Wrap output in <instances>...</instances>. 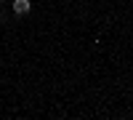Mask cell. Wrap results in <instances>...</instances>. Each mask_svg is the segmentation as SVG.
<instances>
[{"mask_svg": "<svg viewBox=\"0 0 133 120\" xmlns=\"http://www.w3.org/2000/svg\"><path fill=\"white\" fill-rule=\"evenodd\" d=\"M29 8H32L29 0H14V14H16V16H27Z\"/></svg>", "mask_w": 133, "mask_h": 120, "instance_id": "1", "label": "cell"}, {"mask_svg": "<svg viewBox=\"0 0 133 120\" xmlns=\"http://www.w3.org/2000/svg\"><path fill=\"white\" fill-rule=\"evenodd\" d=\"M3 3H5V0H0V5H3Z\"/></svg>", "mask_w": 133, "mask_h": 120, "instance_id": "2", "label": "cell"}]
</instances>
